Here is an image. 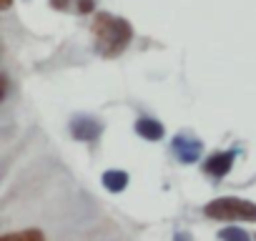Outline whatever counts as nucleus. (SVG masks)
I'll return each mask as SVG.
<instances>
[{"label": "nucleus", "mask_w": 256, "mask_h": 241, "mask_svg": "<svg viewBox=\"0 0 256 241\" xmlns=\"http://www.w3.org/2000/svg\"><path fill=\"white\" fill-rule=\"evenodd\" d=\"M93 33V46L100 58H116L120 56L128 43L134 40V26L126 18H118L113 13H96L90 23Z\"/></svg>", "instance_id": "f257e3e1"}, {"label": "nucleus", "mask_w": 256, "mask_h": 241, "mask_svg": "<svg viewBox=\"0 0 256 241\" xmlns=\"http://www.w3.org/2000/svg\"><path fill=\"white\" fill-rule=\"evenodd\" d=\"M204 214L218 221H256V204L238 196H224L208 201L204 206Z\"/></svg>", "instance_id": "f03ea898"}, {"label": "nucleus", "mask_w": 256, "mask_h": 241, "mask_svg": "<svg viewBox=\"0 0 256 241\" xmlns=\"http://www.w3.org/2000/svg\"><path fill=\"white\" fill-rule=\"evenodd\" d=\"M201 151H204V146L196 138H188V136H176L174 138V154L178 156L181 164H196Z\"/></svg>", "instance_id": "7ed1b4c3"}, {"label": "nucleus", "mask_w": 256, "mask_h": 241, "mask_svg": "<svg viewBox=\"0 0 256 241\" xmlns=\"http://www.w3.org/2000/svg\"><path fill=\"white\" fill-rule=\"evenodd\" d=\"M100 131H103V126L96 118H88V116H80L70 124V134L76 141H96L100 136Z\"/></svg>", "instance_id": "20e7f679"}, {"label": "nucleus", "mask_w": 256, "mask_h": 241, "mask_svg": "<svg viewBox=\"0 0 256 241\" xmlns=\"http://www.w3.org/2000/svg\"><path fill=\"white\" fill-rule=\"evenodd\" d=\"M231 166H234V151H224V154H214V156L206 161L204 168H206V174L221 178V176H226V174L231 171Z\"/></svg>", "instance_id": "39448f33"}, {"label": "nucleus", "mask_w": 256, "mask_h": 241, "mask_svg": "<svg viewBox=\"0 0 256 241\" xmlns=\"http://www.w3.org/2000/svg\"><path fill=\"white\" fill-rule=\"evenodd\" d=\"M136 134L146 141H161L164 138V126L156 118H141V120H136Z\"/></svg>", "instance_id": "423d86ee"}, {"label": "nucleus", "mask_w": 256, "mask_h": 241, "mask_svg": "<svg viewBox=\"0 0 256 241\" xmlns=\"http://www.w3.org/2000/svg\"><path fill=\"white\" fill-rule=\"evenodd\" d=\"M103 186H106L108 191L118 194V191H123V188L128 186V174H126V171H106V174H103Z\"/></svg>", "instance_id": "0eeeda50"}, {"label": "nucleus", "mask_w": 256, "mask_h": 241, "mask_svg": "<svg viewBox=\"0 0 256 241\" xmlns=\"http://www.w3.org/2000/svg\"><path fill=\"white\" fill-rule=\"evenodd\" d=\"M0 241H46V236H43L38 228H28V231L6 234V236H0Z\"/></svg>", "instance_id": "6e6552de"}, {"label": "nucleus", "mask_w": 256, "mask_h": 241, "mask_svg": "<svg viewBox=\"0 0 256 241\" xmlns=\"http://www.w3.org/2000/svg\"><path fill=\"white\" fill-rule=\"evenodd\" d=\"M218 238H221V241H251V236H248L244 228H238V226H226V228H221Z\"/></svg>", "instance_id": "1a4fd4ad"}, {"label": "nucleus", "mask_w": 256, "mask_h": 241, "mask_svg": "<svg viewBox=\"0 0 256 241\" xmlns=\"http://www.w3.org/2000/svg\"><path fill=\"white\" fill-rule=\"evenodd\" d=\"M93 8H96L93 0H76V10L78 13H93Z\"/></svg>", "instance_id": "9d476101"}, {"label": "nucleus", "mask_w": 256, "mask_h": 241, "mask_svg": "<svg viewBox=\"0 0 256 241\" xmlns=\"http://www.w3.org/2000/svg\"><path fill=\"white\" fill-rule=\"evenodd\" d=\"M68 6H70V0H50V8L56 10H68Z\"/></svg>", "instance_id": "9b49d317"}, {"label": "nucleus", "mask_w": 256, "mask_h": 241, "mask_svg": "<svg viewBox=\"0 0 256 241\" xmlns=\"http://www.w3.org/2000/svg\"><path fill=\"white\" fill-rule=\"evenodd\" d=\"M13 6V0H0V8H3V10H8Z\"/></svg>", "instance_id": "f8f14e48"}]
</instances>
